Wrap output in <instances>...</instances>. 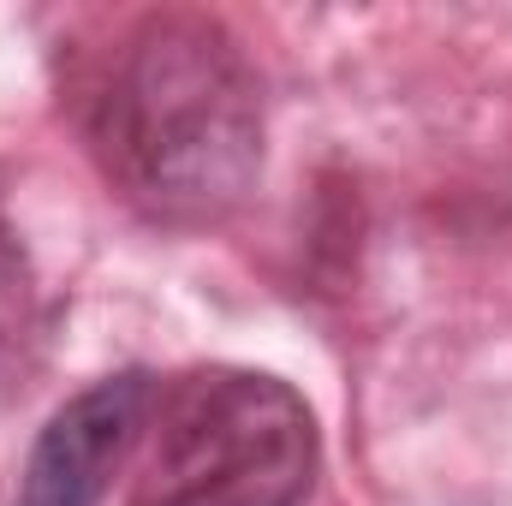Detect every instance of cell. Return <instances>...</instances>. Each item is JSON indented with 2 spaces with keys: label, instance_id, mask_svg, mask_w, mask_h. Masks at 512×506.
<instances>
[{
  "label": "cell",
  "instance_id": "obj_1",
  "mask_svg": "<svg viewBox=\"0 0 512 506\" xmlns=\"http://www.w3.org/2000/svg\"><path fill=\"white\" fill-rule=\"evenodd\" d=\"M84 143L155 227H221L262 173V78L203 12H143L84 84Z\"/></svg>",
  "mask_w": 512,
  "mask_h": 506
},
{
  "label": "cell",
  "instance_id": "obj_2",
  "mask_svg": "<svg viewBox=\"0 0 512 506\" xmlns=\"http://www.w3.org/2000/svg\"><path fill=\"white\" fill-rule=\"evenodd\" d=\"M322 477V435L280 376L209 364L161 381L126 506H304Z\"/></svg>",
  "mask_w": 512,
  "mask_h": 506
},
{
  "label": "cell",
  "instance_id": "obj_3",
  "mask_svg": "<svg viewBox=\"0 0 512 506\" xmlns=\"http://www.w3.org/2000/svg\"><path fill=\"white\" fill-rule=\"evenodd\" d=\"M155 393H161V376L137 364L72 393L30 441L12 506H102L114 477L149 435Z\"/></svg>",
  "mask_w": 512,
  "mask_h": 506
},
{
  "label": "cell",
  "instance_id": "obj_4",
  "mask_svg": "<svg viewBox=\"0 0 512 506\" xmlns=\"http://www.w3.org/2000/svg\"><path fill=\"white\" fill-rule=\"evenodd\" d=\"M42 292L30 274V256L18 245V233L0 215V364H24L30 346L42 340Z\"/></svg>",
  "mask_w": 512,
  "mask_h": 506
}]
</instances>
